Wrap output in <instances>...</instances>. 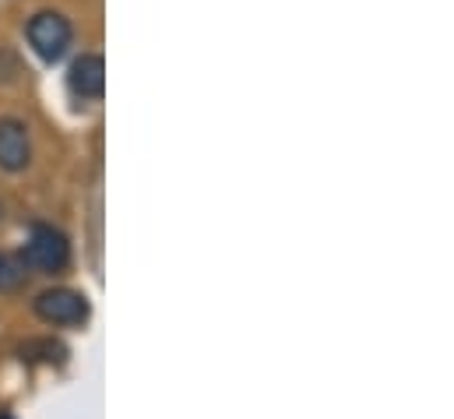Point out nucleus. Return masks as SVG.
<instances>
[{
	"instance_id": "1",
	"label": "nucleus",
	"mask_w": 454,
	"mask_h": 419,
	"mask_svg": "<svg viewBox=\"0 0 454 419\" xmlns=\"http://www.w3.org/2000/svg\"><path fill=\"white\" fill-rule=\"evenodd\" d=\"M25 36H28V46H32V53L39 60L57 64V60L67 57V50L74 43V25L60 11H39V14L28 18Z\"/></svg>"
},
{
	"instance_id": "2",
	"label": "nucleus",
	"mask_w": 454,
	"mask_h": 419,
	"mask_svg": "<svg viewBox=\"0 0 454 419\" xmlns=\"http://www.w3.org/2000/svg\"><path fill=\"white\" fill-rule=\"evenodd\" d=\"M21 261H25L28 268L43 272V275L64 272V268L71 265V240H67L60 229H53V225L39 222V225H32V229H28V240H25Z\"/></svg>"
},
{
	"instance_id": "3",
	"label": "nucleus",
	"mask_w": 454,
	"mask_h": 419,
	"mask_svg": "<svg viewBox=\"0 0 454 419\" xmlns=\"http://www.w3.org/2000/svg\"><path fill=\"white\" fill-rule=\"evenodd\" d=\"M35 317L43 324H53V328H78L85 324L92 314V304L85 293L78 289H67V286H53V289H43L32 304Z\"/></svg>"
},
{
	"instance_id": "4",
	"label": "nucleus",
	"mask_w": 454,
	"mask_h": 419,
	"mask_svg": "<svg viewBox=\"0 0 454 419\" xmlns=\"http://www.w3.org/2000/svg\"><path fill=\"white\" fill-rule=\"evenodd\" d=\"M67 89L82 103H96L106 92V60L99 53H82L67 71Z\"/></svg>"
},
{
	"instance_id": "5",
	"label": "nucleus",
	"mask_w": 454,
	"mask_h": 419,
	"mask_svg": "<svg viewBox=\"0 0 454 419\" xmlns=\"http://www.w3.org/2000/svg\"><path fill=\"white\" fill-rule=\"evenodd\" d=\"M32 162V138L25 120L4 116L0 120V170L4 173H21Z\"/></svg>"
},
{
	"instance_id": "6",
	"label": "nucleus",
	"mask_w": 454,
	"mask_h": 419,
	"mask_svg": "<svg viewBox=\"0 0 454 419\" xmlns=\"http://www.w3.org/2000/svg\"><path fill=\"white\" fill-rule=\"evenodd\" d=\"M25 268L21 254H0V293H14L25 282Z\"/></svg>"
}]
</instances>
